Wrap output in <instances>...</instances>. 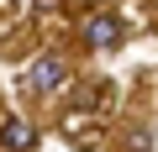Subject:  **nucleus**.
<instances>
[{
	"instance_id": "obj_1",
	"label": "nucleus",
	"mask_w": 158,
	"mask_h": 152,
	"mask_svg": "<svg viewBox=\"0 0 158 152\" xmlns=\"http://www.w3.org/2000/svg\"><path fill=\"white\" fill-rule=\"evenodd\" d=\"M21 79H27V89H32V95H58V89L69 84V63H63L58 53H48V58H37V63L21 73Z\"/></svg>"
},
{
	"instance_id": "obj_2",
	"label": "nucleus",
	"mask_w": 158,
	"mask_h": 152,
	"mask_svg": "<svg viewBox=\"0 0 158 152\" xmlns=\"http://www.w3.org/2000/svg\"><path fill=\"white\" fill-rule=\"evenodd\" d=\"M85 42H90V47H116V42H121V21H116L111 11H95V16L85 21Z\"/></svg>"
},
{
	"instance_id": "obj_3",
	"label": "nucleus",
	"mask_w": 158,
	"mask_h": 152,
	"mask_svg": "<svg viewBox=\"0 0 158 152\" xmlns=\"http://www.w3.org/2000/svg\"><path fill=\"white\" fill-rule=\"evenodd\" d=\"M0 142L16 147V152H27V147H37V131H32L27 121H0Z\"/></svg>"
}]
</instances>
